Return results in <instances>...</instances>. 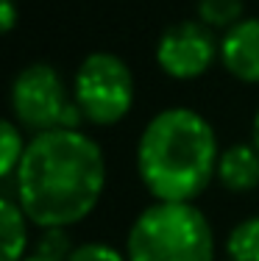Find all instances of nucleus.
Masks as SVG:
<instances>
[{
	"mask_svg": "<svg viewBox=\"0 0 259 261\" xmlns=\"http://www.w3.org/2000/svg\"><path fill=\"white\" fill-rule=\"evenodd\" d=\"M106 186V161L81 130L34 134L14 172V197L39 228H70L95 211Z\"/></svg>",
	"mask_w": 259,
	"mask_h": 261,
	"instance_id": "1",
	"label": "nucleus"
},
{
	"mask_svg": "<svg viewBox=\"0 0 259 261\" xmlns=\"http://www.w3.org/2000/svg\"><path fill=\"white\" fill-rule=\"evenodd\" d=\"M218 159L212 125L184 106L151 117L137 142V172L156 200L193 203L215 178Z\"/></svg>",
	"mask_w": 259,
	"mask_h": 261,
	"instance_id": "2",
	"label": "nucleus"
},
{
	"mask_svg": "<svg viewBox=\"0 0 259 261\" xmlns=\"http://www.w3.org/2000/svg\"><path fill=\"white\" fill-rule=\"evenodd\" d=\"M128 261H215V233L195 203L156 200L134 220Z\"/></svg>",
	"mask_w": 259,
	"mask_h": 261,
	"instance_id": "3",
	"label": "nucleus"
},
{
	"mask_svg": "<svg viewBox=\"0 0 259 261\" xmlns=\"http://www.w3.org/2000/svg\"><path fill=\"white\" fill-rule=\"evenodd\" d=\"M11 111L17 125L34 134H45L53 128L78 130L84 120L81 109L67 95L59 70L45 61L28 64L26 70L17 72L11 84Z\"/></svg>",
	"mask_w": 259,
	"mask_h": 261,
	"instance_id": "4",
	"label": "nucleus"
},
{
	"mask_svg": "<svg viewBox=\"0 0 259 261\" xmlns=\"http://www.w3.org/2000/svg\"><path fill=\"white\" fill-rule=\"evenodd\" d=\"M73 100L92 125H117L134 103L128 64L114 53H89L76 70Z\"/></svg>",
	"mask_w": 259,
	"mask_h": 261,
	"instance_id": "5",
	"label": "nucleus"
},
{
	"mask_svg": "<svg viewBox=\"0 0 259 261\" xmlns=\"http://www.w3.org/2000/svg\"><path fill=\"white\" fill-rule=\"evenodd\" d=\"M220 56V42L201 20H181L162 31L156 42V64L176 81L203 75Z\"/></svg>",
	"mask_w": 259,
	"mask_h": 261,
	"instance_id": "6",
	"label": "nucleus"
},
{
	"mask_svg": "<svg viewBox=\"0 0 259 261\" xmlns=\"http://www.w3.org/2000/svg\"><path fill=\"white\" fill-rule=\"evenodd\" d=\"M220 61L237 81L259 84V17H243L234 28L223 31Z\"/></svg>",
	"mask_w": 259,
	"mask_h": 261,
	"instance_id": "7",
	"label": "nucleus"
},
{
	"mask_svg": "<svg viewBox=\"0 0 259 261\" xmlns=\"http://www.w3.org/2000/svg\"><path fill=\"white\" fill-rule=\"evenodd\" d=\"M220 184L229 192H251L259 186V150L254 145H231L220 153L218 172Z\"/></svg>",
	"mask_w": 259,
	"mask_h": 261,
	"instance_id": "8",
	"label": "nucleus"
},
{
	"mask_svg": "<svg viewBox=\"0 0 259 261\" xmlns=\"http://www.w3.org/2000/svg\"><path fill=\"white\" fill-rule=\"evenodd\" d=\"M26 211L14 197L0 200V245H3V258L0 261H20L28 245V231H26Z\"/></svg>",
	"mask_w": 259,
	"mask_h": 261,
	"instance_id": "9",
	"label": "nucleus"
},
{
	"mask_svg": "<svg viewBox=\"0 0 259 261\" xmlns=\"http://www.w3.org/2000/svg\"><path fill=\"white\" fill-rule=\"evenodd\" d=\"M195 14L212 31H229L243 20V0H195Z\"/></svg>",
	"mask_w": 259,
	"mask_h": 261,
	"instance_id": "10",
	"label": "nucleus"
},
{
	"mask_svg": "<svg viewBox=\"0 0 259 261\" xmlns=\"http://www.w3.org/2000/svg\"><path fill=\"white\" fill-rule=\"evenodd\" d=\"M226 253L229 261H259V217H248L231 228Z\"/></svg>",
	"mask_w": 259,
	"mask_h": 261,
	"instance_id": "11",
	"label": "nucleus"
},
{
	"mask_svg": "<svg viewBox=\"0 0 259 261\" xmlns=\"http://www.w3.org/2000/svg\"><path fill=\"white\" fill-rule=\"evenodd\" d=\"M26 153V142H22L20 125L6 120L0 125V178H11L17 172Z\"/></svg>",
	"mask_w": 259,
	"mask_h": 261,
	"instance_id": "12",
	"label": "nucleus"
},
{
	"mask_svg": "<svg viewBox=\"0 0 259 261\" xmlns=\"http://www.w3.org/2000/svg\"><path fill=\"white\" fill-rule=\"evenodd\" d=\"M73 253L70 236L64 233V228H45L39 245H36V256H45L51 261H67Z\"/></svg>",
	"mask_w": 259,
	"mask_h": 261,
	"instance_id": "13",
	"label": "nucleus"
},
{
	"mask_svg": "<svg viewBox=\"0 0 259 261\" xmlns=\"http://www.w3.org/2000/svg\"><path fill=\"white\" fill-rule=\"evenodd\" d=\"M67 261H128L126 253L114 250V247L103 245V242H86V245L73 247Z\"/></svg>",
	"mask_w": 259,
	"mask_h": 261,
	"instance_id": "14",
	"label": "nucleus"
},
{
	"mask_svg": "<svg viewBox=\"0 0 259 261\" xmlns=\"http://www.w3.org/2000/svg\"><path fill=\"white\" fill-rule=\"evenodd\" d=\"M17 25V6L14 0H0V28L3 34H11Z\"/></svg>",
	"mask_w": 259,
	"mask_h": 261,
	"instance_id": "15",
	"label": "nucleus"
},
{
	"mask_svg": "<svg viewBox=\"0 0 259 261\" xmlns=\"http://www.w3.org/2000/svg\"><path fill=\"white\" fill-rule=\"evenodd\" d=\"M251 139H254L251 145L259 150V111H256V117H254V125H251Z\"/></svg>",
	"mask_w": 259,
	"mask_h": 261,
	"instance_id": "16",
	"label": "nucleus"
},
{
	"mask_svg": "<svg viewBox=\"0 0 259 261\" xmlns=\"http://www.w3.org/2000/svg\"><path fill=\"white\" fill-rule=\"evenodd\" d=\"M20 261H51V258H45V256H36V253H34V256H28V258H20Z\"/></svg>",
	"mask_w": 259,
	"mask_h": 261,
	"instance_id": "17",
	"label": "nucleus"
}]
</instances>
